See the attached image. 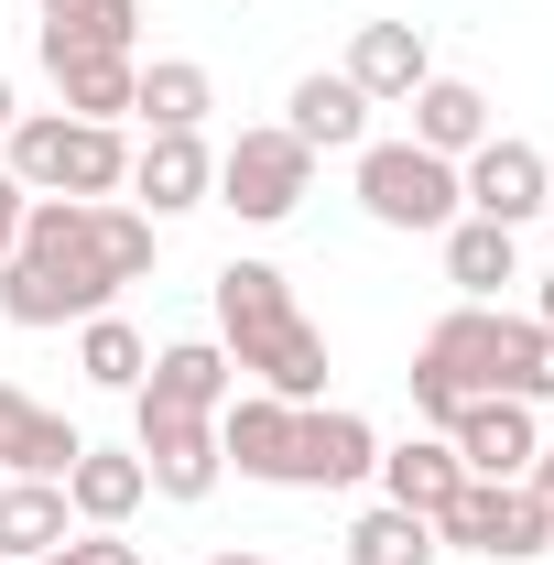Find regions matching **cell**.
I'll use <instances>...</instances> for the list:
<instances>
[{"label":"cell","instance_id":"1","mask_svg":"<svg viewBox=\"0 0 554 565\" xmlns=\"http://www.w3.org/2000/svg\"><path fill=\"white\" fill-rule=\"evenodd\" d=\"M141 273H152V217L141 207H120V196H33L11 262H0V316L11 327H87Z\"/></svg>","mask_w":554,"mask_h":565},{"label":"cell","instance_id":"2","mask_svg":"<svg viewBox=\"0 0 554 565\" xmlns=\"http://www.w3.org/2000/svg\"><path fill=\"white\" fill-rule=\"evenodd\" d=\"M414 414L446 435L479 392H511V403H554V338L533 316H489V305H457L446 327H424L414 349Z\"/></svg>","mask_w":554,"mask_h":565},{"label":"cell","instance_id":"3","mask_svg":"<svg viewBox=\"0 0 554 565\" xmlns=\"http://www.w3.org/2000/svg\"><path fill=\"white\" fill-rule=\"evenodd\" d=\"M217 349H228V370H251L283 403L327 392V327L294 305V282L273 262H217Z\"/></svg>","mask_w":554,"mask_h":565},{"label":"cell","instance_id":"4","mask_svg":"<svg viewBox=\"0 0 554 565\" xmlns=\"http://www.w3.org/2000/svg\"><path fill=\"white\" fill-rule=\"evenodd\" d=\"M11 174H22V196H120L131 185V141H120V120L22 109L11 120Z\"/></svg>","mask_w":554,"mask_h":565},{"label":"cell","instance_id":"5","mask_svg":"<svg viewBox=\"0 0 554 565\" xmlns=\"http://www.w3.org/2000/svg\"><path fill=\"white\" fill-rule=\"evenodd\" d=\"M359 207L381 217V228H457L468 196H457V163L446 152H424V141H359Z\"/></svg>","mask_w":554,"mask_h":565},{"label":"cell","instance_id":"6","mask_svg":"<svg viewBox=\"0 0 554 565\" xmlns=\"http://www.w3.org/2000/svg\"><path fill=\"white\" fill-rule=\"evenodd\" d=\"M435 544H457V555H489V565H533L554 544V511L522 479H468V490L435 511Z\"/></svg>","mask_w":554,"mask_h":565},{"label":"cell","instance_id":"7","mask_svg":"<svg viewBox=\"0 0 554 565\" xmlns=\"http://www.w3.org/2000/svg\"><path fill=\"white\" fill-rule=\"evenodd\" d=\"M316 196V152L294 131H239L228 152H217V196L207 207H239L251 228H283V217Z\"/></svg>","mask_w":554,"mask_h":565},{"label":"cell","instance_id":"8","mask_svg":"<svg viewBox=\"0 0 554 565\" xmlns=\"http://www.w3.org/2000/svg\"><path fill=\"white\" fill-rule=\"evenodd\" d=\"M131 457H141V479L163 500H207L217 479H228L217 414H174V403H131Z\"/></svg>","mask_w":554,"mask_h":565},{"label":"cell","instance_id":"9","mask_svg":"<svg viewBox=\"0 0 554 565\" xmlns=\"http://www.w3.org/2000/svg\"><path fill=\"white\" fill-rule=\"evenodd\" d=\"M457 196H468V217H500V228H533L554 196V163L533 152V141H511V131H489L468 163H457Z\"/></svg>","mask_w":554,"mask_h":565},{"label":"cell","instance_id":"10","mask_svg":"<svg viewBox=\"0 0 554 565\" xmlns=\"http://www.w3.org/2000/svg\"><path fill=\"white\" fill-rule=\"evenodd\" d=\"M446 446H457V468H468V479H533L544 424H533V403H511V392H479L468 414L446 424Z\"/></svg>","mask_w":554,"mask_h":565},{"label":"cell","instance_id":"11","mask_svg":"<svg viewBox=\"0 0 554 565\" xmlns=\"http://www.w3.org/2000/svg\"><path fill=\"white\" fill-rule=\"evenodd\" d=\"M294 424H305V403H283V392H228V414H217V457H228L239 479L294 490Z\"/></svg>","mask_w":554,"mask_h":565},{"label":"cell","instance_id":"12","mask_svg":"<svg viewBox=\"0 0 554 565\" xmlns=\"http://www.w3.org/2000/svg\"><path fill=\"white\" fill-rule=\"evenodd\" d=\"M370 468H381L370 414H348V403H305V424H294V490H348V479H370Z\"/></svg>","mask_w":554,"mask_h":565},{"label":"cell","instance_id":"13","mask_svg":"<svg viewBox=\"0 0 554 565\" xmlns=\"http://www.w3.org/2000/svg\"><path fill=\"white\" fill-rule=\"evenodd\" d=\"M131 196H141V217L207 207V196H217V152H207V131H152V141L131 152Z\"/></svg>","mask_w":554,"mask_h":565},{"label":"cell","instance_id":"14","mask_svg":"<svg viewBox=\"0 0 554 565\" xmlns=\"http://www.w3.org/2000/svg\"><path fill=\"white\" fill-rule=\"evenodd\" d=\"M348 87H359V98H370V109H403V98H414L424 76H435V55H424V22H359V33H348Z\"/></svg>","mask_w":554,"mask_h":565},{"label":"cell","instance_id":"15","mask_svg":"<svg viewBox=\"0 0 554 565\" xmlns=\"http://www.w3.org/2000/svg\"><path fill=\"white\" fill-rule=\"evenodd\" d=\"M76 457H87V435H76L66 414H44L33 392L0 381V479H66Z\"/></svg>","mask_w":554,"mask_h":565},{"label":"cell","instance_id":"16","mask_svg":"<svg viewBox=\"0 0 554 565\" xmlns=\"http://www.w3.org/2000/svg\"><path fill=\"white\" fill-rule=\"evenodd\" d=\"M228 392H239L228 349H217V338H174V349L141 370V392H131V403H174V414H228Z\"/></svg>","mask_w":554,"mask_h":565},{"label":"cell","instance_id":"17","mask_svg":"<svg viewBox=\"0 0 554 565\" xmlns=\"http://www.w3.org/2000/svg\"><path fill=\"white\" fill-rule=\"evenodd\" d=\"M141 500H152V479H141V457H131V446H87V457L66 468V511L87 522V533H120Z\"/></svg>","mask_w":554,"mask_h":565},{"label":"cell","instance_id":"18","mask_svg":"<svg viewBox=\"0 0 554 565\" xmlns=\"http://www.w3.org/2000/svg\"><path fill=\"white\" fill-rule=\"evenodd\" d=\"M370 479H381V500H403V511H424V522L468 490V468H457V446H446V435H403V446H381V468H370Z\"/></svg>","mask_w":554,"mask_h":565},{"label":"cell","instance_id":"19","mask_svg":"<svg viewBox=\"0 0 554 565\" xmlns=\"http://www.w3.org/2000/svg\"><path fill=\"white\" fill-rule=\"evenodd\" d=\"M283 109H294V120H283V131L305 141V152H359V141H370V98H359V87H348V76H294V98H283Z\"/></svg>","mask_w":554,"mask_h":565},{"label":"cell","instance_id":"20","mask_svg":"<svg viewBox=\"0 0 554 565\" xmlns=\"http://www.w3.org/2000/svg\"><path fill=\"white\" fill-rule=\"evenodd\" d=\"M66 479H0V565H44L66 544Z\"/></svg>","mask_w":554,"mask_h":565},{"label":"cell","instance_id":"21","mask_svg":"<svg viewBox=\"0 0 554 565\" xmlns=\"http://www.w3.org/2000/svg\"><path fill=\"white\" fill-rule=\"evenodd\" d=\"M403 109H414V141H424V152H446V163H468V152L489 141V98L468 87V76H424Z\"/></svg>","mask_w":554,"mask_h":565},{"label":"cell","instance_id":"22","mask_svg":"<svg viewBox=\"0 0 554 565\" xmlns=\"http://www.w3.org/2000/svg\"><path fill=\"white\" fill-rule=\"evenodd\" d=\"M446 282H457L468 305H489L500 282H522V228H500V217H457V228H446Z\"/></svg>","mask_w":554,"mask_h":565},{"label":"cell","instance_id":"23","mask_svg":"<svg viewBox=\"0 0 554 565\" xmlns=\"http://www.w3.org/2000/svg\"><path fill=\"white\" fill-rule=\"evenodd\" d=\"M131 109L152 120V131H207L217 76L196 66V55H163V66H141V76H131Z\"/></svg>","mask_w":554,"mask_h":565},{"label":"cell","instance_id":"24","mask_svg":"<svg viewBox=\"0 0 554 565\" xmlns=\"http://www.w3.org/2000/svg\"><path fill=\"white\" fill-rule=\"evenodd\" d=\"M44 76H55V98H66L76 120H120L141 55H44Z\"/></svg>","mask_w":554,"mask_h":565},{"label":"cell","instance_id":"25","mask_svg":"<svg viewBox=\"0 0 554 565\" xmlns=\"http://www.w3.org/2000/svg\"><path fill=\"white\" fill-rule=\"evenodd\" d=\"M141 33V0H66L44 11V55H131Z\"/></svg>","mask_w":554,"mask_h":565},{"label":"cell","instance_id":"26","mask_svg":"<svg viewBox=\"0 0 554 565\" xmlns=\"http://www.w3.org/2000/svg\"><path fill=\"white\" fill-rule=\"evenodd\" d=\"M446 544H435V522L424 511H403V500H381V511H359L348 522V565H435Z\"/></svg>","mask_w":554,"mask_h":565},{"label":"cell","instance_id":"27","mask_svg":"<svg viewBox=\"0 0 554 565\" xmlns=\"http://www.w3.org/2000/svg\"><path fill=\"white\" fill-rule=\"evenodd\" d=\"M76 370H87L98 392H141L152 349H141V327H131V316H87V327H76Z\"/></svg>","mask_w":554,"mask_h":565},{"label":"cell","instance_id":"28","mask_svg":"<svg viewBox=\"0 0 554 565\" xmlns=\"http://www.w3.org/2000/svg\"><path fill=\"white\" fill-rule=\"evenodd\" d=\"M44 565H141V555L120 544V533H66V544H55Z\"/></svg>","mask_w":554,"mask_h":565},{"label":"cell","instance_id":"29","mask_svg":"<svg viewBox=\"0 0 554 565\" xmlns=\"http://www.w3.org/2000/svg\"><path fill=\"white\" fill-rule=\"evenodd\" d=\"M22 207H33V196H22V174L0 163V262H11V239H22Z\"/></svg>","mask_w":554,"mask_h":565},{"label":"cell","instance_id":"30","mask_svg":"<svg viewBox=\"0 0 554 565\" xmlns=\"http://www.w3.org/2000/svg\"><path fill=\"white\" fill-rule=\"evenodd\" d=\"M522 490H533V500H544V511H554V446H544V457H533V479H522Z\"/></svg>","mask_w":554,"mask_h":565},{"label":"cell","instance_id":"31","mask_svg":"<svg viewBox=\"0 0 554 565\" xmlns=\"http://www.w3.org/2000/svg\"><path fill=\"white\" fill-rule=\"evenodd\" d=\"M533 327H544V338H554V273H544V294H533Z\"/></svg>","mask_w":554,"mask_h":565},{"label":"cell","instance_id":"32","mask_svg":"<svg viewBox=\"0 0 554 565\" xmlns=\"http://www.w3.org/2000/svg\"><path fill=\"white\" fill-rule=\"evenodd\" d=\"M11 120H22V98H11V76H0V141H11Z\"/></svg>","mask_w":554,"mask_h":565},{"label":"cell","instance_id":"33","mask_svg":"<svg viewBox=\"0 0 554 565\" xmlns=\"http://www.w3.org/2000/svg\"><path fill=\"white\" fill-rule=\"evenodd\" d=\"M207 565H273V555H207Z\"/></svg>","mask_w":554,"mask_h":565},{"label":"cell","instance_id":"34","mask_svg":"<svg viewBox=\"0 0 554 565\" xmlns=\"http://www.w3.org/2000/svg\"><path fill=\"white\" fill-rule=\"evenodd\" d=\"M44 11H66V0H44Z\"/></svg>","mask_w":554,"mask_h":565},{"label":"cell","instance_id":"35","mask_svg":"<svg viewBox=\"0 0 554 565\" xmlns=\"http://www.w3.org/2000/svg\"><path fill=\"white\" fill-rule=\"evenodd\" d=\"M544 217H554V196H544Z\"/></svg>","mask_w":554,"mask_h":565}]
</instances>
